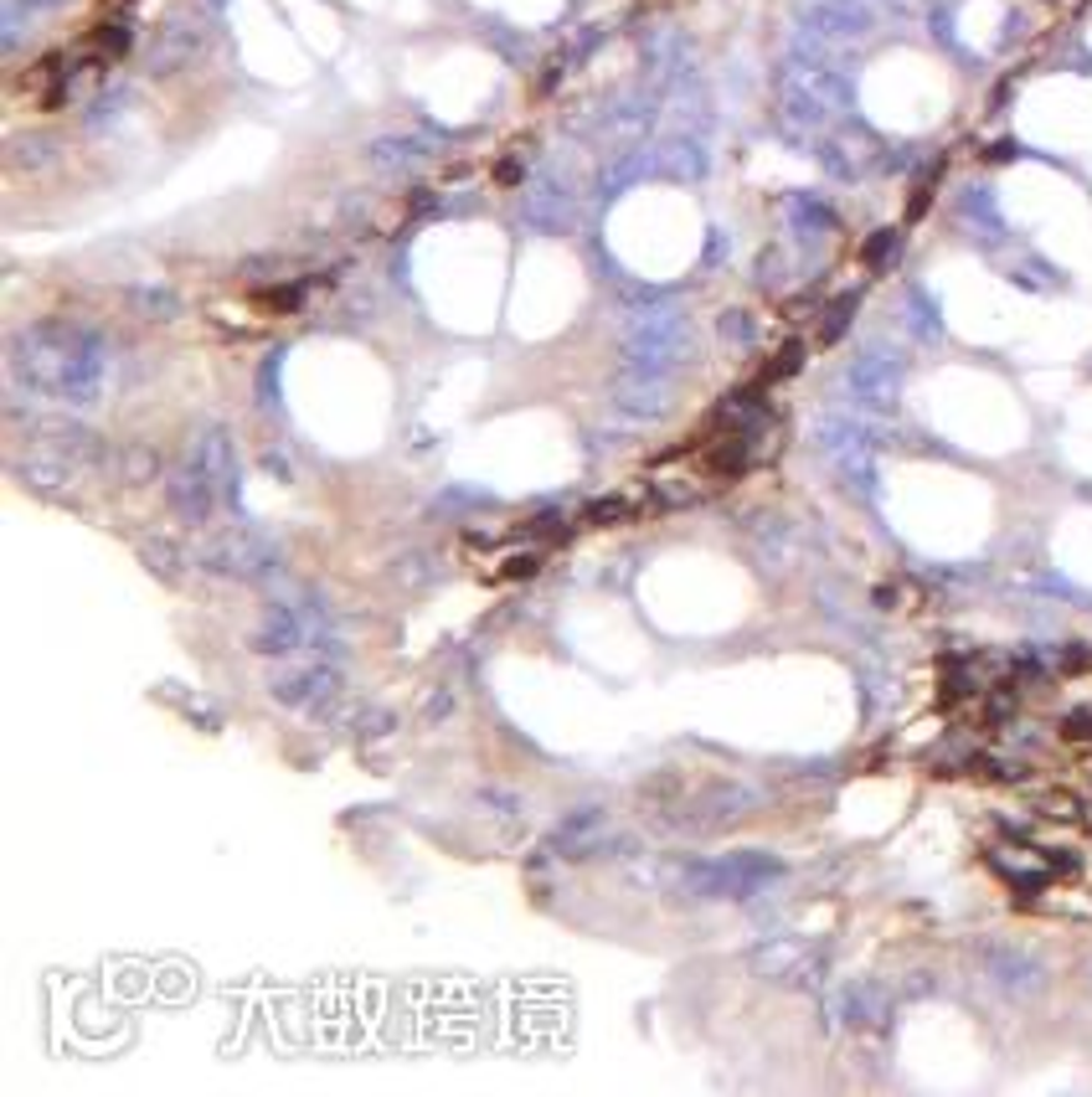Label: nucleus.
Returning <instances> with one entry per match:
<instances>
[{
  "mask_svg": "<svg viewBox=\"0 0 1092 1097\" xmlns=\"http://www.w3.org/2000/svg\"><path fill=\"white\" fill-rule=\"evenodd\" d=\"M16 377L42 392V397H62V403H93L99 397V377H104V346L88 330H67V325H36L16 340Z\"/></svg>",
  "mask_w": 1092,
  "mask_h": 1097,
  "instance_id": "nucleus-1",
  "label": "nucleus"
},
{
  "mask_svg": "<svg viewBox=\"0 0 1092 1097\" xmlns=\"http://www.w3.org/2000/svg\"><path fill=\"white\" fill-rule=\"evenodd\" d=\"M773 876H779V860L768 855H716L685 871V897H747L753 886Z\"/></svg>",
  "mask_w": 1092,
  "mask_h": 1097,
  "instance_id": "nucleus-2",
  "label": "nucleus"
},
{
  "mask_svg": "<svg viewBox=\"0 0 1092 1097\" xmlns=\"http://www.w3.org/2000/svg\"><path fill=\"white\" fill-rule=\"evenodd\" d=\"M165 490H170V511H175L181 521L201 526V521L212 516V495H217V479H212V474H207V469H201L196 459H191V464H186L181 474H170V485H165Z\"/></svg>",
  "mask_w": 1092,
  "mask_h": 1097,
  "instance_id": "nucleus-3",
  "label": "nucleus"
},
{
  "mask_svg": "<svg viewBox=\"0 0 1092 1097\" xmlns=\"http://www.w3.org/2000/svg\"><path fill=\"white\" fill-rule=\"evenodd\" d=\"M304 639H309V629L299 624V613H294V608H273L269 624L253 634V645H258L264 655H289V650H299Z\"/></svg>",
  "mask_w": 1092,
  "mask_h": 1097,
  "instance_id": "nucleus-4",
  "label": "nucleus"
},
{
  "mask_svg": "<svg viewBox=\"0 0 1092 1097\" xmlns=\"http://www.w3.org/2000/svg\"><path fill=\"white\" fill-rule=\"evenodd\" d=\"M850 382H855V392H861L866 403H876V408H892V397H897V366L881 361V356H876V361L866 356V361L855 366Z\"/></svg>",
  "mask_w": 1092,
  "mask_h": 1097,
  "instance_id": "nucleus-5",
  "label": "nucleus"
},
{
  "mask_svg": "<svg viewBox=\"0 0 1092 1097\" xmlns=\"http://www.w3.org/2000/svg\"><path fill=\"white\" fill-rule=\"evenodd\" d=\"M273 690H278L283 706H309V701H320L325 690H335V676H330V670H294V676H278Z\"/></svg>",
  "mask_w": 1092,
  "mask_h": 1097,
  "instance_id": "nucleus-6",
  "label": "nucleus"
},
{
  "mask_svg": "<svg viewBox=\"0 0 1092 1097\" xmlns=\"http://www.w3.org/2000/svg\"><path fill=\"white\" fill-rule=\"evenodd\" d=\"M850 314H855V294H840V299L824 309V320H819V340H840L845 325H850Z\"/></svg>",
  "mask_w": 1092,
  "mask_h": 1097,
  "instance_id": "nucleus-7",
  "label": "nucleus"
},
{
  "mask_svg": "<svg viewBox=\"0 0 1092 1097\" xmlns=\"http://www.w3.org/2000/svg\"><path fill=\"white\" fill-rule=\"evenodd\" d=\"M897 243H902V238H897V232L886 227V232H876V238L866 243V253H861V258H866L871 269H886V264L897 258Z\"/></svg>",
  "mask_w": 1092,
  "mask_h": 1097,
  "instance_id": "nucleus-8",
  "label": "nucleus"
},
{
  "mask_svg": "<svg viewBox=\"0 0 1092 1097\" xmlns=\"http://www.w3.org/2000/svg\"><path fill=\"white\" fill-rule=\"evenodd\" d=\"M799 361H804V346H799V340H789V346L773 356V366H768V382H779V377H794V372H799Z\"/></svg>",
  "mask_w": 1092,
  "mask_h": 1097,
  "instance_id": "nucleus-9",
  "label": "nucleus"
},
{
  "mask_svg": "<svg viewBox=\"0 0 1092 1097\" xmlns=\"http://www.w3.org/2000/svg\"><path fill=\"white\" fill-rule=\"evenodd\" d=\"M1041 810H1052V820H1077V799H1067V794H1046Z\"/></svg>",
  "mask_w": 1092,
  "mask_h": 1097,
  "instance_id": "nucleus-10",
  "label": "nucleus"
},
{
  "mask_svg": "<svg viewBox=\"0 0 1092 1097\" xmlns=\"http://www.w3.org/2000/svg\"><path fill=\"white\" fill-rule=\"evenodd\" d=\"M608 516H629V500L613 495V500H598V505L588 511V521H608Z\"/></svg>",
  "mask_w": 1092,
  "mask_h": 1097,
  "instance_id": "nucleus-11",
  "label": "nucleus"
},
{
  "mask_svg": "<svg viewBox=\"0 0 1092 1097\" xmlns=\"http://www.w3.org/2000/svg\"><path fill=\"white\" fill-rule=\"evenodd\" d=\"M1067 737H1092V706H1088V711H1072V716H1067Z\"/></svg>",
  "mask_w": 1092,
  "mask_h": 1097,
  "instance_id": "nucleus-12",
  "label": "nucleus"
}]
</instances>
